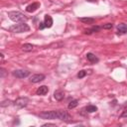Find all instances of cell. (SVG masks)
Returning <instances> with one entry per match:
<instances>
[{"label":"cell","mask_w":127,"mask_h":127,"mask_svg":"<svg viewBox=\"0 0 127 127\" xmlns=\"http://www.w3.org/2000/svg\"><path fill=\"white\" fill-rule=\"evenodd\" d=\"M38 8H40V3L39 2H34V3H32V4H30L26 7V11L28 13H33L36 10H38Z\"/></svg>","instance_id":"cell-7"},{"label":"cell","mask_w":127,"mask_h":127,"mask_svg":"<svg viewBox=\"0 0 127 127\" xmlns=\"http://www.w3.org/2000/svg\"><path fill=\"white\" fill-rule=\"evenodd\" d=\"M43 126H56V124H51V123H47V124H44Z\"/></svg>","instance_id":"cell-24"},{"label":"cell","mask_w":127,"mask_h":127,"mask_svg":"<svg viewBox=\"0 0 127 127\" xmlns=\"http://www.w3.org/2000/svg\"><path fill=\"white\" fill-rule=\"evenodd\" d=\"M8 17L10 20L17 23H25L28 20V18L20 11H10L8 12Z\"/></svg>","instance_id":"cell-2"},{"label":"cell","mask_w":127,"mask_h":127,"mask_svg":"<svg viewBox=\"0 0 127 127\" xmlns=\"http://www.w3.org/2000/svg\"><path fill=\"white\" fill-rule=\"evenodd\" d=\"M48 92H49V87L47 85H41L36 91L37 95H46Z\"/></svg>","instance_id":"cell-10"},{"label":"cell","mask_w":127,"mask_h":127,"mask_svg":"<svg viewBox=\"0 0 127 127\" xmlns=\"http://www.w3.org/2000/svg\"><path fill=\"white\" fill-rule=\"evenodd\" d=\"M64 92L63 91V90H56L55 92H54V98L56 99V100H58V101H61V100H63L64 99Z\"/></svg>","instance_id":"cell-11"},{"label":"cell","mask_w":127,"mask_h":127,"mask_svg":"<svg viewBox=\"0 0 127 127\" xmlns=\"http://www.w3.org/2000/svg\"><path fill=\"white\" fill-rule=\"evenodd\" d=\"M46 28V26H45V23L44 22H40V25H39V29L40 30H43V29H45Z\"/></svg>","instance_id":"cell-23"},{"label":"cell","mask_w":127,"mask_h":127,"mask_svg":"<svg viewBox=\"0 0 127 127\" xmlns=\"http://www.w3.org/2000/svg\"><path fill=\"white\" fill-rule=\"evenodd\" d=\"M100 29H101V27H99V26H94V27H92V28H90V29H88V30H84L83 33L86 34V35H90V34H92V33H94V32H95V33H96V32H99Z\"/></svg>","instance_id":"cell-13"},{"label":"cell","mask_w":127,"mask_h":127,"mask_svg":"<svg viewBox=\"0 0 127 127\" xmlns=\"http://www.w3.org/2000/svg\"><path fill=\"white\" fill-rule=\"evenodd\" d=\"M22 50H23L24 52H32V51L34 50V45L29 44V43L24 44V45L22 46Z\"/></svg>","instance_id":"cell-15"},{"label":"cell","mask_w":127,"mask_h":127,"mask_svg":"<svg viewBox=\"0 0 127 127\" xmlns=\"http://www.w3.org/2000/svg\"><path fill=\"white\" fill-rule=\"evenodd\" d=\"M77 105H78V100L73 99V100L69 101V103H68L67 107H68V109H73V108H75Z\"/></svg>","instance_id":"cell-17"},{"label":"cell","mask_w":127,"mask_h":127,"mask_svg":"<svg viewBox=\"0 0 127 127\" xmlns=\"http://www.w3.org/2000/svg\"><path fill=\"white\" fill-rule=\"evenodd\" d=\"M9 31L12 33H25L30 31V27L28 24L25 23H19V24H14L9 27Z\"/></svg>","instance_id":"cell-3"},{"label":"cell","mask_w":127,"mask_h":127,"mask_svg":"<svg viewBox=\"0 0 127 127\" xmlns=\"http://www.w3.org/2000/svg\"><path fill=\"white\" fill-rule=\"evenodd\" d=\"M0 73H1V75H0V76L3 78V77H4V75H5V73H6V70H5L3 67H1V68H0Z\"/></svg>","instance_id":"cell-22"},{"label":"cell","mask_w":127,"mask_h":127,"mask_svg":"<svg viewBox=\"0 0 127 127\" xmlns=\"http://www.w3.org/2000/svg\"><path fill=\"white\" fill-rule=\"evenodd\" d=\"M44 23H45V26L46 28H51L53 26V18L50 16V15H45V18H44Z\"/></svg>","instance_id":"cell-12"},{"label":"cell","mask_w":127,"mask_h":127,"mask_svg":"<svg viewBox=\"0 0 127 127\" xmlns=\"http://www.w3.org/2000/svg\"><path fill=\"white\" fill-rule=\"evenodd\" d=\"M85 75H86V71H85V70H79L78 73H77V77H78V78H82V77H84Z\"/></svg>","instance_id":"cell-20"},{"label":"cell","mask_w":127,"mask_h":127,"mask_svg":"<svg viewBox=\"0 0 127 127\" xmlns=\"http://www.w3.org/2000/svg\"><path fill=\"white\" fill-rule=\"evenodd\" d=\"M45 78H46L45 74H43V73H36V74H33L30 77V81L32 83H38V82L43 81Z\"/></svg>","instance_id":"cell-6"},{"label":"cell","mask_w":127,"mask_h":127,"mask_svg":"<svg viewBox=\"0 0 127 127\" xmlns=\"http://www.w3.org/2000/svg\"><path fill=\"white\" fill-rule=\"evenodd\" d=\"M39 116L42 119L46 120H53V119H59L62 121H70L71 116L67 111L64 110H50V111H43L39 114Z\"/></svg>","instance_id":"cell-1"},{"label":"cell","mask_w":127,"mask_h":127,"mask_svg":"<svg viewBox=\"0 0 127 127\" xmlns=\"http://www.w3.org/2000/svg\"><path fill=\"white\" fill-rule=\"evenodd\" d=\"M127 33V24L120 23L117 25V34L118 35H124Z\"/></svg>","instance_id":"cell-8"},{"label":"cell","mask_w":127,"mask_h":127,"mask_svg":"<svg viewBox=\"0 0 127 127\" xmlns=\"http://www.w3.org/2000/svg\"><path fill=\"white\" fill-rule=\"evenodd\" d=\"M10 104H11V100L6 99V100H3V101L1 102L0 106H1V107H5V106H8V105H10Z\"/></svg>","instance_id":"cell-18"},{"label":"cell","mask_w":127,"mask_h":127,"mask_svg":"<svg viewBox=\"0 0 127 127\" xmlns=\"http://www.w3.org/2000/svg\"><path fill=\"white\" fill-rule=\"evenodd\" d=\"M85 110H86V112H88V113H93V112L97 111V107H96L95 105L90 104V105H87V106L85 107Z\"/></svg>","instance_id":"cell-16"},{"label":"cell","mask_w":127,"mask_h":127,"mask_svg":"<svg viewBox=\"0 0 127 127\" xmlns=\"http://www.w3.org/2000/svg\"><path fill=\"white\" fill-rule=\"evenodd\" d=\"M0 56H1V59H2V60H3V58H4V56H3V54H2V53H1V54H0Z\"/></svg>","instance_id":"cell-26"},{"label":"cell","mask_w":127,"mask_h":127,"mask_svg":"<svg viewBox=\"0 0 127 127\" xmlns=\"http://www.w3.org/2000/svg\"><path fill=\"white\" fill-rule=\"evenodd\" d=\"M86 59H87V61H88L89 63H91V64H97V63L99 62V59H98L94 54H92V53H87V54H86Z\"/></svg>","instance_id":"cell-9"},{"label":"cell","mask_w":127,"mask_h":127,"mask_svg":"<svg viewBox=\"0 0 127 127\" xmlns=\"http://www.w3.org/2000/svg\"><path fill=\"white\" fill-rule=\"evenodd\" d=\"M29 103V98L28 97H18L15 101H14V105L19 107V108H23L26 107Z\"/></svg>","instance_id":"cell-5"},{"label":"cell","mask_w":127,"mask_h":127,"mask_svg":"<svg viewBox=\"0 0 127 127\" xmlns=\"http://www.w3.org/2000/svg\"><path fill=\"white\" fill-rule=\"evenodd\" d=\"M12 74L17 78H25L30 75V71L27 69H15L12 71Z\"/></svg>","instance_id":"cell-4"},{"label":"cell","mask_w":127,"mask_h":127,"mask_svg":"<svg viewBox=\"0 0 127 127\" xmlns=\"http://www.w3.org/2000/svg\"><path fill=\"white\" fill-rule=\"evenodd\" d=\"M78 20L84 24H93L94 23V18H89V17H83V18H78Z\"/></svg>","instance_id":"cell-14"},{"label":"cell","mask_w":127,"mask_h":127,"mask_svg":"<svg viewBox=\"0 0 127 127\" xmlns=\"http://www.w3.org/2000/svg\"><path fill=\"white\" fill-rule=\"evenodd\" d=\"M112 27H113V24H112V23H107V24L103 25L101 28H103V29H106V30H109V29H112Z\"/></svg>","instance_id":"cell-21"},{"label":"cell","mask_w":127,"mask_h":127,"mask_svg":"<svg viewBox=\"0 0 127 127\" xmlns=\"http://www.w3.org/2000/svg\"><path fill=\"white\" fill-rule=\"evenodd\" d=\"M86 1H88V2H95L96 0H86Z\"/></svg>","instance_id":"cell-25"},{"label":"cell","mask_w":127,"mask_h":127,"mask_svg":"<svg viewBox=\"0 0 127 127\" xmlns=\"http://www.w3.org/2000/svg\"><path fill=\"white\" fill-rule=\"evenodd\" d=\"M126 104H125V108L123 109V111H122V113L120 114V117L121 118H123V117H127V102H125Z\"/></svg>","instance_id":"cell-19"}]
</instances>
